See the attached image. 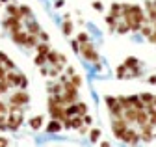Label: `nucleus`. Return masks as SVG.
<instances>
[{
    "mask_svg": "<svg viewBox=\"0 0 156 147\" xmlns=\"http://www.w3.org/2000/svg\"><path fill=\"white\" fill-rule=\"evenodd\" d=\"M23 121H24V112H23V108L17 110V112H8V116H6L8 131H17V128L23 125Z\"/></svg>",
    "mask_w": 156,
    "mask_h": 147,
    "instance_id": "obj_1",
    "label": "nucleus"
},
{
    "mask_svg": "<svg viewBox=\"0 0 156 147\" xmlns=\"http://www.w3.org/2000/svg\"><path fill=\"white\" fill-rule=\"evenodd\" d=\"M48 112H50L52 119H58V121H63V119H67V114H65V106L58 104V102H56L52 97L48 99Z\"/></svg>",
    "mask_w": 156,
    "mask_h": 147,
    "instance_id": "obj_2",
    "label": "nucleus"
},
{
    "mask_svg": "<svg viewBox=\"0 0 156 147\" xmlns=\"http://www.w3.org/2000/svg\"><path fill=\"white\" fill-rule=\"evenodd\" d=\"M126 128H128V123H126L123 117H113V121H112V131H113V136H115V138L121 140Z\"/></svg>",
    "mask_w": 156,
    "mask_h": 147,
    "instance_id": "obj_3",
    "label": "nucleus"
},
{
    "mask_svg": "<svg viewBox=\"0 0 156 147\" xmlns=\"http://www.w3.org/2000/svg\"><path fill=\"white\" fill-rule=\"evenodd\" d=\"M80 52H82V56L89 62H99V54H97V50L93 48V45L89 41H84L80 43Z\"/></svg>",
    "mask_w": 156,
    "mask_h": 147,
    "instance_id": "obj_4",
    "label": "nucleus"
},
{
    "mask_svg": "<svg viewBox=\"0 0 156 147\" xmlns=\"http://www.w3.org/2000/svg\"><path fill=\"white\" fill-rule=\"evenodd\" d=\"M4 26L9 30V32H17V30H23V17H11L4 21Z\"/></svg>",
    "mask_w": 156,
    "mask_h": 147,
    "instance_id": "obj_5",
    "label": "nucleus"
},
{
    "mask_svg": "<svg viewBox=\"0 0 156 147\" xmlns=\"http://www.w3.org/2000/svg\"><path fill=\"white\" fill-rule=\"evenodd\" d=\"M28 101H30V97H28V93H24V91L13 93V95H11V99H9V102H11V104H19V106L28 104Z\"/></svg>",
    "mask_w": 156,
    "mask_h": 147,
    "instance_id": "obj_6",
    "label": "nucleus"
},
{
    "mask_svg": "<svg viewBox=\"0 0 156 147\" xmlns=\"http://www.w3.org/2000/svg\"><path fill=\"white\" fill-rule=\"evenodd\" d=\"M125 143H130V145H136L140 142V134H136L134 131H130V128H126L125 131V134H123V138H121Z\"/></svg>",
    "mask_w": 156,
    "mask_h": 147,
    "instance_id": "obj_7",
    "label": "nucleus"
},
{
    "mask_svg": "<svg viewBox=\"0 0 156 147\" xmlns=\"http://www.w3.org/2000/svg\"><path fill=\"white\" fill-rule=\"evenodd\" d=\"M152 125L151 123H145V125H141V132H140V138L141 140H145V142H151L152 140Z\"/></svg>",
    "mask_w": 156,
    "mask_h": 147,
    "instance_id": "obj_8",
    "label": "nucleus"
},
{
    "mask_svg": "<svg viewBox=\"0 0 156 147\" xmlns=\"http://www.w3.org/2000/svg\"><path fill=\"white\" fill-rule=\"evenodd\" d=\"M11 34V39L17 43V45H24L26 43V38H28V32H23V30H17V32H9Z\"/></svg>",
    "mask_w": 156,
    "mask_h": 147,
    "instance_id": "obj_9",
    "label": "nucleus"
},
{
    "mask_svg": "<svg viewBox=\"0 0 156 147\" xmlns=\"http://www.w3.org/2000/svg\"><path fill=\"white\" fill-rule=\"evenodd\" d=\"M123 119H125L126 123H136V110H134L132 106L123 110Z\"/></svg>",
    "mask_w": 156,
    "mask_h": 147,
    "instance_id": "obj_10",
    "label": "nucleus"
},
{
    "mask_svg": "<svg viewBox=\"0 0 156 147\" xmlns=\"http://www.w3.org/2000/svg\"><path fill=\"white\" fill-rule=\"evenodd\" d=\"M62 128H63L62 121H58V119H52V121L47 125V132H60Z\"/></svg>",
    "mask_w": 156,
    "mask_h": 147,
    "instance_id": "obj_11",
    "label": "nucleus"
},
{
    "mask_svg": "<svg viewBox=\"0 0 156 147\" xmlns=\"http://www.w3.org/2000/svg\"><path fill=\"white\" fill-rule=\"evenodd\" d=\"M136 121H138L140 125L149 123V114L145 112V110H138V112H136Z\"/></svg>",
    "mask_w": 156,
    "mask_h": 147,
    "instance_id": "obj_12",
    "label": "nucleus"
},
{
    "mask_svg": "<svg viewBox=\"0 0 156 147\" xmlns=\"http://www.w3.org/2000/svg\"><path fill=\"white\" fill-rule=\"evenodd\" d=\"M145 8L149 9V17H151L149 21H152V23H154V21H156V8H154V4L151 2V0H147V2H145Z\"/></svg>",
    "mask_w": 156,
    "mask_h": 147,
    "instance_id": "obj_13",
    "label": "nucleus"
},
{
    "mask_svg": "<svg viewBox=\"0 0 156 147\" xmlns=\"http://www.w3.org/2000/svg\"><path fill=\"white\" fill-rule=\"evenodd\" d=\"M58 54H60V52L48 50V52H47V62H48V63H52V65H58V63H60V60H58Z\"/></svg>",
    "mask_w": 156,
    "mask_h": 147,
    "instance_id": "obj_14",
    "label": "nucleus"
},
{
    "mask_svg": "<svg viewBox=\"0 0 156 147\" xmlns=\"http://www.w3.org/2000/svg\"><path fill=\"white\" fill-rule=\"evenodd\" d=\"M41 125H43V116H35V117H32V119H30V127L34 128V131L41 128Z\"/></svg>",
    "mask_w": 156,
    "mask_h": 147,
    "instance_id": "obj_15",
    "label": "nucleus"
},
{
    "mask_svg": "<svg viewBox=\"0 0 156 147\" xmlns=\"http://www.w3.org/2000/svg\"><path fill=\"white\" fill-rule=\"evenodd\" d=\"M39 32H41V26H39L35 21H28V34L39 35Z\"/></svg>",
    "mask_w": 156,
    "mask_h": 147,
    "instance_id": "obj_16",
    "label": "nucleus"
},
{
    "mask_svg": "<svg viewBox=\"0 0 156 147\" xmlns=\"http://www.w3.org/2000/svg\"><path fill=\"white\" fill-rule=\"evenodd\" d=\"M35 50H37V54H43V56H47V52L50 50V47L47 45V41H43V43H37V45H35Z\"/></svg>",
    "mask_w": 156,
    "mask_h": 147,
    "instance_id": "obj_17",
    "label": "nucleus"
},
{
    "mask_svg": "<svg viewBox=\"0 0 156 147\" xmlns=\"http://www.w3.org/2000/svg\"><path fill=\"white\" fill-rule=\"evenodd\" d=\"M65 114H67V117H71V116H76V114H78V106H76L74 102L67 104V106H65Z\"/></svg>",
    "mask_w": 156,
    "mask_h": 147,
    "instance_id": "obj_18",
    "label": "nucleus"
},
{
    "mask_svg": "<svg viewBox=\"0 0 156 147\" xmlns=\"http://www.w3.org/2000/svg\"><path fill=\"white\" fill-rule=\"evenodd\" d=\"M62 30H63V34H65V35H71V32H73V23H71L69 17H65V23H63Z\"/></svg>",
    "mask_w": 156,
    "mask_h": 147,
    "instance_id": "obj_19",
    "label": "nucleus"
},
{
    "mask_svg": "<svg viewBox=\"0 0 156 147\" xmlns=\"http://www.w3.org/2000/svg\"><path fill=\"white\" fill-rule=\"evenodd\" d=\"M138 65H140L138 58H126V60H125V67H126V69H136Z\"/></svg>",
    "mask_w": 156,
    "mask_h": 147,
    "instance_id": "obj_20",
    "label": "nucleus"
},
{
    "mask_svg": "<svg viewBox=\"0 0 156 147\" xmlns=\"http://www.w3.org/2000/svg\"><path fill=\"white\" fill-rule=\"evenodd\" d=\"M35 45H37V35H34V34H28L24 47H35Z\"/></svg>",
    "mask_w": 156,
    "mask_h": 147,
    "instance_id": "obj_21",
    "label": "nucleus"
},
{
    "mask_svg": "<svg viewBox=\"0 0 156 147\" xmlns=\"http://www.w3.org/2000/svg\"><path fill=\"white\" fill-rule=\"evenodd\" d=\"M140 99H141V102H143V104H151V102L154 101V95H152V93H141V95H140Z\"/></svg>",
    "mask_w": 156,
    "mask_h": 147,
    "instance_id": "obj_22",
    "label": "nucleus"
},
{
    "mask_svg": "<svg viewBox=\"0 0 156 147\" xmlns=\"http://www.w3.org/2000/svg\"><path fill=\"white\" fill-rule=\"evenodd\" d=\"M117 102H119V104L123 106V110L132 106V102H130V99H128V97H117Z\"/></svg>",
    "mask_w": 156,
    "mask_h": 147,
    "instance_id": "obj_23",
    "label": "nucleus"
},
{
    "mask_svg": "<svg viewBox=\"0 0 156 147\" xmlns=\"http://www.w3.org/2000/svg\"><path fill=\"white\" fill-rule=\"evenodd\" d=\"M115 73H117V78H126V67H125V63L117 67Z\"/></svg>",
    "mask_w": 156,
    "mask_h": 147,
    "instance_id": "obj_24",
    "label": "nucleus"
},
{
    "mask_svg": "<svg viewBox=\"0 0 156 147\" xmlns=\"http://www.w3.org/2000/svg\"><path fill=\"white\" fill-rule=\"evenodd\" d=\"M112 15L115 19H119L121 17V4H112Z\"/></svg>",
    "mask_w": 156,
    "mask_h": 147,
    "instance_id": "obj_25",
    "label": "nucleus"
},
{
    "mask_svg": "<svg viewBox=\"0 0 156 147\" xmlns=\"http://www.w3.org/2000/svg\"><path fill=\"white\" fill-rule=\"evenodd\" d=\"M34 63H35L37 67L45 65V63H47V56H43V54H37V56H35V60H34Z\"/></svg>",
    "mask_w": 156,
    "mask_h": 147,
    "instance_id": "obj_26",
    "label": "nucleus"
},
{
    "mask_svg": "<svg viewBox=\"0 0 156 147\" xmlns=\"http://www.w3.org/2000/svg\"><path fill=\"white\" fill-rule=\"evenodd\" d=\"M19 13H21V17H32V9L28 6H21L19 8Z\"/></svg>",
    "mask_w": 156,
    "mask_h": 147,
    "instance_id": "obj_27",
    "label": "nucleus"
},
{
    "mask_svg": "<svg viewBox=\"0 0 156 147\" xmlns=\"http://www.w3.org/2000/svg\"><path fill=\"white\" fill-rule=\"evenodd\" d=\"M8 13H9L11 17H21V13H19V8H17V6H13V4H9V6H8Z\"/></svg>",
    "mask_w": 156,
    "mask_h": 147,
    "instance_id": "obj_28",
    "label": "nucleus"
},
{
    "mask_svg": "<svg viewBox=\"0 0 156 147\" xmlns=\"http://www.w3.org/2000/svg\"><path fill=\"white\" fill-rule=\"evenodd\" d=\"M78 116H86L87 114V104L86 102H78Z\"/></svg>",
    "mask_w": 156,
    "mask_h": 147,
    "instance_id": "obj_29",
    "label": "nucleus"
},
{
    "mask_svg": "<svg viewBox=\"0 0 156 147\" xmlns=\"http://www.w3.org/2000/svg\"><path fill=\"white\" fill-rule=\"evenodd\" d=\"M106 23H108V26H110L112 30H115V26H117V19H115L113 15H108V17H106Z\"/></svg>",
    "mask_w": 156,
    "mask_h": 147,
    "instance_id": "obj_30",
    "label": "nucleus"
},
{
    "mask_svg": "<svg viewBox=\"0 0 156 147\" xmlns=\"http://www.w3.org/2000/svg\"><path fill=\"white\" fill-rule=\"evenodd\" d=\"M140 30H141V34L145 35V38H149V35L152 34V28L149 26V23H147V24H141V28H140Z\"/></svg>",
    "mask_w": 156,
    "mask_h": 147,
    "instance_id": "obj_31",
    "label": "nucleus"
},
{
    "mask_svg": "<svg viewBox=\"0 0 156 147\" xmlns=\"http://www.w3.org/2000/svg\"><path fill=\"white\" fill-rule=\"evenodd\" d=\"M71 84L76 86V88H80V86H82V78L78 77V75H71Z\"/></svg>",
    "mask_w": 156,
    "mask_h": 147,
    "instance_id": "obj_32",
    "label": "nucleus"
},
{
    "mask_svg": "<svg viewBox=\"0 0 156 147\" xmlns=\"http://www.w3.org/2000/svg\"><path fill=\"white\" fill-rule=\"evenodd\" d=\"M99 136H101V131H99V128H93V131L89 132V140H91V142H97V140H99Z\"/></svg>",
    "mask_w": 156,
    "mask_h": 147,
    "instance_id": "obj_33",
    "label": "nucleus"
},
{
    "mask_svg": "<svg viewBox=\"0 0 156 147\" xmlns=\"http://www.w3.org/2000/svg\"><path fill=\"white\" fill-rule=\"evenodd\" d=\"M130 28H128V24L126 23H123V24H117V34H126Z\"/></svg>",
    "mask_w": 156,
    "mask_h": 147,
    "instance_id": "obj_34",
    "label": "nucleus"
},
{
    "mask_svg": "<svg viewBox=\"0 0 156 147\" xmlns=\"http://www.w3.org/2000/svg\"><path fill=\"white\" fill-rule=\"evenodd\" d=\"M0 131H8V123H6V116L0 114Z\"/></svg>",
    "mask_w": 156,
    "mask_h": 147,
    "instance_id": "obj_35",
    "label": "nucleus"
},
{
    "mask_svg": "<svg viewBox=\"0 0 156 147\" xmlns=\"http://www.w3.org/2000/svg\"><path fill=\"white\" fill-rule=\"evenodd\" d=\"M19 88H21V89H26L28 88V78L23 75V78H21V82H19Z\"/></svg>",
    "mask_w": 156,
    "mask_h": 147,
    "instance_id": "obj_36",
    "label": "nucleus"
},
{
    "mask_svg": "<svg viewBox=\"0 0 156 147\" xmlns=\"http://www.w3.org/2000/svg\"><path fill=\"white\" fill-rule=\"evenodd\" d=\"M115 102H117V99H115V97H112V95H108V97H106V104H108V108H110V106H113Z\"/></svg>",
    "mask_w": 156,
    "mask_h": 147,
    "instance_id": "obj_37",
    "label": "nucleus"
},
{
    "mask_svg": "<svg viewBox=\"0 0 156 147\" xmlns=\"http://www.w3.org/2000/svg\"><path fill=\"white\" fill-rule=\"evenodd\" d=\"M71 45H73V50L74 52H80V43H78V39H73Z\"/></svg>",
    "mask_w": 156,
    "mask_h": 147,
    "instance_id": "obj_38",
    "label": "nucleus"
},
{
    "mask_svg": "<svg viewBox=\"0 0 156 147\" xmlns=\"http://www.w3.org/2000/svg\"><path fill=\"white\" fill-rule=\"evenodd\" d=\"M84 41H89V35L84 32V34H80L78 35V43H84Z\"/></svg>",
    "mask_w": 156,
    "mask_h": 147,
    "instance_id": "obj_39",
    "label": "nucleus"
},
{
    "mask_svg": "<svg viewBox=\"0 0 156 147\" xmlns=\"http://www.w3.org/2000/svg\"><path fill=\"white\" fill-rule=\"evenodd\" d=\"M6 73H8V69L2 65V62H0V80H2V78H6Z\"/></svg>",
    "mask_w": 156,
    "mask_h": 147,
    "instance_id": "obj_40",
    "label": "nucleus"
},
{
    "mask_svg": "<svg viewBox=\"0 0 156 147\" xmlns=\"http://www.w3.org/2000/svg\"><path fill=\"white\" fill-rule=\"evenodd\" d=\"M82 121H84L86 125H91V123H93V117H91L89 114H86V116H82Z\"/></svg>",
    "mask_w": 156,
    "mask_h": 147,
    "instance_id": "obj_41",
    "label": "nucleus"
},
{
    "mask_svg": "<svg viewBox=\"0 0 156 147\" xmlns=\"http://www.w3.org/2000/svg\"><path fill=\"white\" fill-rule=\"evenodd\" d=\"M4 63H6V69H11V71H13V69H15V63H13V62H11V60H9V58H8V60H6V62H4Z\"/></svg>",
    "mask_w": 156,
    "mask_h": 147,
    "instance_id": "obj_42",
    "label": "nucleus"
},
{
    "mask_svg": "<svg viewBox=\"0 0 156 147\" xmlns=\"http://www.w3.org/2000/svg\"><path fill=\"white\" fill-rule=\"evenodd\" d=\"M0 114H4V116H8V106H6L4 102H0Z\"/></svg>",
    "mask_w": 156,
    "mask_h": 147,
    "instance_id": "obj_43",
    "label": "nucleus"
},
{
    "mask_svg": "<svg viewBox=\"0 0 156 147\" xmlns=\"http://www.w3.org/2000/svg\"><path fill=\"white\" fill-rule=\"evenodd\" d=\"M58 60H60V63H62V65H65V63H67V58L63 56V54H58Z\"/></svg>",
    "mask_w": 156,
    "mask_h": 147,
    "instance_id": "obj_44",
    "label": "nucleus"
},
{
    "mask_svg": "<svg viewBox=\"0 0 156 147\" xmlns=\"http://www.w3.org/2000/svg\"><path fill=\"white\" fill-rule=\"evenodd\" d=\"M93 8H95L97 11H102V4H101V2H93Z\"/></svg>",
    "mask_w": 156,
    "mask_h": 147,
    "instance_id": "obj_45",
    "label": "nucleus"
},
{
    "mask_svg": "<svg viewBox=\"0 0 156 147\" xmlns=\"http://www.w3.org/2000/svg\"><path fill=\"white\" fill-rule=\"evenodd\" d=\"M39 69H41V75H43V77H48V69H47L45 65H41Z\"/></svg>",
    "mask_w": 156,
    "mask_h": 147,
    "instance_id": "obj_46",
    "label": "nucleus"
},
{
    "mask_svg": "<svg viewBox=\"0 0 156 147\" xmlns=\"http://www.w3.org/2000/svg\"><path fill=\"white\" fill-rule=\"evenodd\" d=\"M149 39H151L152 43H156V28H154V30H152V34L149 35Z\"/></svg>",
    "mask_w": 156,
    "mask_h": 147,
    "instance_id": "obj_47",
    "label": "nucleus"
},
{
    "mask_svg": "<svg viewBox=\"0 0 156 147\" xmlns=\"http://www.w3.org/2000/svg\"><path fill=\"white\" fill-rule=\"evenodd\" d=\"M39 38H41L43 41H48V34H45V32H39Z\"/></svg>",
    "mask_w": 156,
    "mask_h": 147,
    "instance_id": "obj_48",
    "label": "nucleus"
},
{
    "mask_svg": "<svg viewBox=\"0 0 156 147\" xmlns=\"http://www.w3.org/2000/svg\"><path fill=\"white\" fill-rule=\"evenodd\" d=\"M65 73H67V77H71V75H74V69H73V67H67Z\"/></svg>",
    "mask_w": 156,
    "mask_h": 147,
    "instance_id": "obj_49",
    "label": "nucleus"
},
{
    "mask_svg": "<svg viewBox=\"0 0 156 147\" xmlns=\"http://www.w3.org/2000/svg\"><path fill=\"white\" fill-rule=\"evenodd\" d=\"M65 2H63V0H56V8H62Z\"/></svg>",
    "mask_w": 156,
    "mask_h": 147,
    "instance_id": "obj_50",
    "label": "nucleus"
},
{
    "mask_svg": "<svg viewBox=\"0 0 156 147\" xmlns=\"http://www.w3.org/2000/svg\"><path fill=\"white\" fill-rule=\"evenodd\" d=\"M6 60H8V56H6L4 52H0V62H6Z\"/></svg>",
    "mask_w": 156,
    "mask_h": 147,
    "instance_id": "obj_51",
    "label": "nucleus"
},
{
    "mask_svg": "<svg viewBox=\"0 0 156 147\" xmlns=\"http://www.w3.org/2000/svg\"><path fill=\"white\" fill-rule=\"evenodd\" d=\"M0 145H9V142H8V140H4V138H0Z\"/></svg>",
    "mask_w": 156,
    "mask_h": 147,
    "instance_id": "obj_52",
    "label": "nucleus"
},
{
    "mask_svg": "<svg viewBox=\"0 0 156 147\" xmlns=\"http://www.w3.org/2000/svg\"><path fill=\"white\" fill-rule=\"evenodd\" d=\"M149 82H151V84H156V77H151V78H149Z\"/></svg>",
    "mask_w": 156,
    "mask_h": 147,
    "instance_id": "obj_53",
    "label": "nucleus"
},
{
    "mask_svg": "<svg viewBox=\"0 0 156 147\" xmlns=\"http://www.w3.org/2000/svg\"><path fill=\"white\" fill-rule=\"evenodd\" d=\"M152 138H156V132H152Z\"/></svg>",
    "mask_w": 156,
    "mask_h": 147,
    "instance_id": "obj_54",
    "label": "nucleus"
},
{
    "mask_svg": "<svg viewBox=\"0 0 156 147\" xmlns=\"http://www.w3.org/2000/svg\"><path fill=\"white\" fill-rule=\"evenodd\" d=\"M4 2H8V0H4Z\"/></svg>",
    "mask_w": 156,
    "mask_h": 147,
    "instance_id": "obj_55",
    "label": "nucleus"
}]
</instances>
